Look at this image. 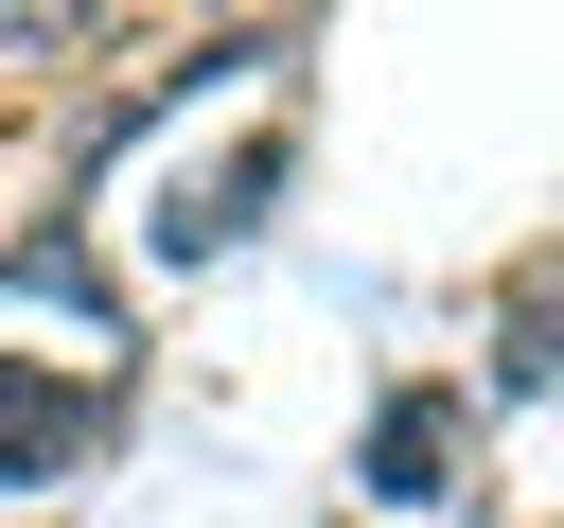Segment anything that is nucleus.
<instances>
[{
    "mask_svg": "<svg viewBox=\"0 0 564 528\" xmlns=\"http://www.w3.org/2000/svg\"><path fill=\"white\" fill-rule=\"evenodd\" d=\"M441 510H476V387L388 370L352 422V528H441Z\"/></svg>",
    "mask_w": 564,
    "mask_h": 528,
    "instance_id": "1",
    "label": "nucleus"
},
{
    "mask_svg": "<svg viewBox=\"0 0 564 528\" xmlns=\"http://www.w3.org/2000/svg\"><path fill=\"white\" fill-rule=\"evenodd\" d=\"M123 422H141V370H123V352H106V370H53V352H0V493H18V510L88 493Z\"/></svg>",
    "mask_w": 564,
    "mask_h": 528,
    "instance_id": "2",
    "label": "nucleus"
},
{
    "mask_svg": "<svg viewBox=\"0 0 564 528\" xmlns=\"http://www.w3.org/2000/svg\"><path fill=\"white\" fill-rule=\"evenodd\" d=\"M282 194H300V106H264V123H247V141L212 158V176H176L141 246H159V264H229V246H247V229H264Z\"/></svg>",
    "mask_w": 564,
    "mask_h": 528,
    "instance_id": "3",
    "label": "nucleus"
},
{
    "mask_svg": "<svg viewBox=\"0 0 564 528\" xmlns=\"http://www.w3.org/2000/svg\"><path fill=\"white\" fill-rule=\"evenodd\" d=\"M0 299H53V317H88V334H141V282H106L88 211H35V229L0 246Z\"/></svg>",
    "mask_w": 564,
    "mask_h": 528,
    "instance_id": "4",
    "label": "nucleus"
},
{
    "mask_svg": "<svg viewBox=\"0 0 564 528\" xmlns=\"http://www.w3.org/2000/svg\"><path fill=\"white\" fill-rule=\"evenodd\" d=\"M18 528H53V510H18Z\"/></svg>",
    "mask_w": 564,
    "mask_h": 528,
    "instance_id": "5",
    "label": "nucleus"
},
{
    "mask_svg": "<svg viewBox=\"0 0 564 528\" xmlns=\"http://www.w3.org/2000/svg\"><path fill=\"white\" fill-rule=\"evenodd\" d=\"M317 528H352V510H317Z\"/></svg>",
    "mask_w": 564,
    "mask_h": 528,
    "instance_id": "6",
    "label": "nucleus"
}]
</instances>
